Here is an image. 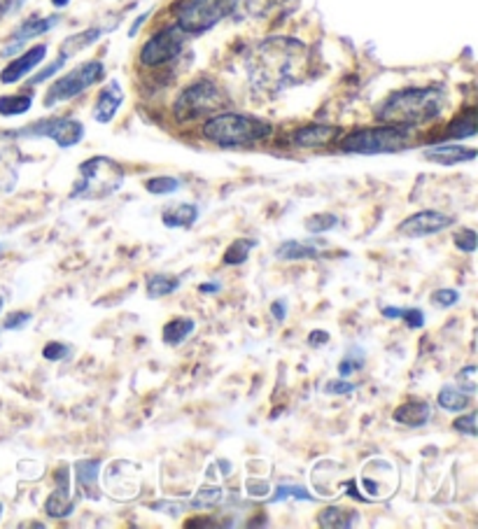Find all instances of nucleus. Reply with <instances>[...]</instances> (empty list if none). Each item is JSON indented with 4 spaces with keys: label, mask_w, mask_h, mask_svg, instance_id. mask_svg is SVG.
<instances>
[{
    "label": "nucleus",
    "mask_w": 478,
    "mask_h": 529,
    "mask_svg": "<svg viewBox=\"0 0 478 529\" xmlns=\"http://www.w3.org/2000/svg\"><path fill=\"white\" fill-rule=\"evenodd\" d=\"M26 0H0V19L7 17V14H14L17 10H22Z\"/></svg>",
    "instance_id": "44"
},
{
    "label": "nucleus",
    "mask_w": 478,
    "mask_h": 529,
    "mask_svg": "<svg viewBox=\"0 0 478 529\" xmlns=\"http://www.w3.org/2000/svg\"><path fill=\"white\" fill-rule=\"evenodd\" d=\"M68 3H70V0H51V5H54V7H66Z\"/></svg>",
    "instance_id": "50"
},
{
    "label": "nucleus",
    "mask_w": 478,
    "mask_h": 529,
    "mask_svg": "<svg viewBox=\"0 0 478 529\" xmlns=\"http://www.w3.org/2000/svg\"><path fill=\"white\" fill-rule=\"evenodd\" d=\"M448 98L438 86L401 89L385 98L376 108V120L392 126H422L444 114Z\"/></svg>",
    "instance_id": "2"
},
{
    "label": "nucleus",
    "mask_w": 478,
    "mask_h": 529,
    "mask_svg": "<svg viewBox=\"0 0 478 529\" xmlns=\"http://www.w3.org/2000/svg\"><path fill=\"white\" fill-rule=\"evenodd\" d=\"M287 497H294V499H299V501H315V499H318V497H315L313 492H311V489L303 488V485H280V488L274 492V497H271L268 501L278 504V501L287 499Z\"/></svg>",
    "instance_id": "31"
},
{
    "label": "nucleus",
    "mask_w": 478,
    "mask_h": 529,
    "mask_svg": "<svg viewBox=\"0 0 478 529\" xmlns=\"http://www.w3.org/2000/svg\"><path fill=\"white\" fill-rule=\"evenodd\" d=\"M478 245V236L473 229H460L455 234V247L462 252H467V255H473L476 252Z\"/></svg>",
    "instance_id": "35"
},
{
    "label": "nucleus",
    "mask_w": 478,
    "mask_h": 529,
    "mask_svg": "<svg viewBox=\"0 0 478 529\" xmlns=\"http://www.w3.org/2000/svg\"><path fill=\"white\" fill-rule=\"evenodd\" d=\"M3 306H5V299L0 296V313H3Z\"/></svg>",
    "instance_id": "51"
},
{
    "label": "nucleus",
    "mask_w": 478,
    "mask_h": 529,
    "mask_svg": "<svg viewBox=\"0 0 478 529\" xmlns=\"http://www.w3.org/2000/svg\"><path fill=\"white\" fill-rule=\"evenodd\" d=\"M275 255H278V259H285V262H302V259H315L318 247H313L311 243H302V240H285Z\"/></svg>",
    "instance_id": "22"
},
{
    "label": "nucleus",
    "mask_w": 478,
    "mask_h": 529,
    "mask_svg": "<svg viewBox=\"0 0 478 529\" xmlns=\"http://www.w3.org/2000/svg\"><path fill=\"white\" fill-rule=\"evenodd\" d=\"M336 224H338V217L331 215V212H320V215H313L306 220V229L311 234H327Z\"/></svg>",
    "instance_id": "33"
},
{
    "label": "nucleus",
    "mask_w": 478,
    "mask_h": 529,
    "mask_svg": "<svg viewBox=\"0 0 478 529\" xmlns=\"http://www.w3.org/2000/svg\"><path fill=\"white\" fill-rule=\"evenodd\" d=\"M399 318L404 319L406 325H409V329H420V327L425 325V315H422V310H418V308L401 310V313H399Z\"/></svg>",
    "instance_id": "41"
},
{
    "label": "nucleus",
    "mask_w": 478,
    "mask_h": 529,
    "mask_svg": "<svg viewBox=\"0 0 478 529\" xmlns=\"http://www.w3.org/2000/svg\"><path fill=\"white\" fill-rule=\"evenodd\" d=\"M248 492H250L252 497H262L268 492V485L266 483H255V480H248Z\"/></svg>",
    "instance_id": "48"
},
{
    "label": "nucleus",
    "mask_w": 478,
    "mask_h": 529,
    "mask_svg": "<svg viewBox=\"0 0 478 529\" xmlns=\"http://www.w3.org/2000/svg\"><path fill=\"white\" fill-rule=\"evenodd\" d=\"M103 77H105V68H103L101 61L94 58V61L80 63L77 68H73L70 73L59 77V80L47 89L45 108H54L57 103L70 101V98L80 96V94L86 92L89 86L98 85Z\"/></svg>",
    "instance_id": "8"
},
{
    "label": "nucleus",
    "mask_w": 478,
    "mask_h": 529,
    "mask_svg": "<svg viewBox=\"0 0 478 529\" xmlns=\"http://www.w3.org/2000/svg\"><path fill=\"white\" fill-rule=\"evenodd\" d=\"M14 138H51L59 148H75L85 138V126L73 117H51V120L35 121L22 131L12 133Z\"/></svg>",
    "instance_id": "10"
},
{
    "label": "nucleus",
    "mask_w": 478,
    "mask_h": 529,
    "mask_svg": "<svg viewBox=\"0 0 478 529\" xmlns=\"http://www.w3.org/2000/svg\"><path fill=\"white\" fill-rule=\"evenodd\" d=\"M164 224L168 229H187L199 220V208L194 203H177L164 211Z\"/></svg>",
    "instance_id": "19"
},
{
    "label": "nucleus",
    "mask_w": 478,
    "mask_h": 529,
    "mask_svg": "<svg viewBox=\"0 0 478 529\" xmlns=\"http://www.w3.org/2000/svg\"><path fill=\"white\" fill-rule=\"evenodd\" d=\"M365 362H366L365 350H362V347H353V350L347 353V357L343 359L341 364H338V376L347 378L350 373H355V371L362 369V366H365Z\"/></svg>",
    "instance_id": "32"
},
{
    "label": "nucleus",
    "mask_w": 478,
    "mask_h": 529,
    "mask_svg": "<svg viewBox=\"0 0 478 529\" xmlns=\"http://www.w3.org/2000/svg\"><path fill=\"white\" fill-rule=\"evenodd\" d=\"M124 183V171L108 157H94L80 166V180L73 189V199H103L117 192Z\"/></svg>",
    "instance_id": "4"
},
{
    "label": "nucleus",
    "mask_w": 478,
    "mask_h": 529,
    "mask_svg": "<svg viewBox=\"0 0 478 529\" xmlns=\"http://www.w3.org/2000/svg\"><path fill=\"white\" fill-rule=\"evenodd\" d=\"M54 479H57V488H54V492H51L50 499H47L45 511L50 518L63 520L68 518L75 508L73 499H70V469L66 467V464L59 467L57 471H54Z\"/></svg>",
    "instance_id": "13"
},
{
    "label": "nucleus",
    "mask_w": 478,
    "mask_h": 529,
    "mask_svg": "<svg viewBox=\"0 0 478 529\" xmlns=\"http://www.w3.org/2000/svg\"><path fill=\"white\" fill-rule=\"evenodd\" d=\"M0 252H3V245H0Z\"/></svg>",
    "instance_id": "53"
},
{
    "label": "nucleus",
    "mask_w": 478,
    "mask_h": 529,
    "mask_svg": "<svg viewBox=\"0 0 478 529\" xmlns=\"http://www.w3.org/2000/svg\"><path fill=\"white\" fill-rule=\"evenodd\" d=\"M409 143V133L404 126H374L357 129L341 140V149L347 154H392L404 149Z\"/></svg>",
    "instance_id": "5"
},
{
    "label": "nucleus",
    "mask_w": 478,
    "mask_h": 529,
    "mask_svg": "<svg viewBox=\"0 0 478 529\" xmlns=\"http://www.w3.org/2000/svg\"><path fill=\"white\" fill-rule=\"evenodd\" d=\"M224 492L220 488H203L199 489L196 495H194V499L189 501L187 507L189 508H199V511H203V508H215L220 501H222Z\"/></svg>",
    "instance_id": "30"
},
{
    "label": "nucleus",
    "mask_w": 478,
    "mask_h": 529,
    "mask_svg": "<svg viewBox=\"0 0 478 529\" xmlns=\"http://www.w3.org/2000/svg\"><path fill=\"white\" fill-rule=\"evenodd\" d=\"M0 516H3V504H0Z\"/></svg>",
    "instance_id": "52"
},
{
    "label": "nucleus",
    "mask_w": 478,
    "mask_h": 529,
    "mask_svg": "<svg viewBox=\"0 0 478 529\" xmlns=\"http://www.w3.org/2000/svg\"><path fill=\"white\" fill-rule=\"evenodd\" d=\"M422 157L438 166H457L473 161L478 152L472 148H462V145H432L422 152Z\"/></svg>",
    "instance_id": "17"
},
{
    "label": "nucleus",
    "mask_w": 478,
    "mask_h": 529,
    "mask_svg": "<svg viewBox=\"0 0 478 529\" xmlns=\"http://www.w3.org/2000/svg\"><path fill=\"white\" fill-rule=\"evenodd\" d=\"M122 103H124V89H122L120 82L113 80L105 89H103L96 105H94V120H96L98 124H110V121L114 120V114L120 112Z\"/></svg>",
    "instance_id": "16"
},
{
    "label": "nucleus",
    "mask_w": 478,
    "mask_h": 529,
    "mask_svg": "<svg viewBox=\"0 0 478 529\" xmlns=\"http://www.w3.org/2000/svg\"><path fill=\"white\" fill-rule=\"evenodd\" d=\"M224 105H227V96L222 89L211 80H199L177 96L173 112L180 121H194L201 117H212Z\"/></svg>",
    "instance_id": "6"
},
{
    "label": "nucleus",
    "mask_w": 478,
    "mask_h": 529,
    "mask_svg": "<svg viewBox=\"0 0 478 529\" xmlns=\"http://www.w3.org/2000/svg\"><path fill=\"white\" fill-rule=\"evenodd\" d=\"M306 45L292 38H271L257 47L252 58V80L271 89L296 85L306 68Z\"/></svg>",
    "instance_id": "1"
},
{
    "label": "nucleus",
    "mask_w": 478,
    "mask_h": 529,
    "mask_svg": "<svg viewBox=\"0 0 478 529\" xmlns=\"http://www.w3.org/2000/svg\"><path fill=\"white\" fill-rule=\"evenodd\" d=\"M199 290L203 291V294H208V291H220V285H217V282H208V285H201Z\"/></svg>",
    "instance_id": "49"
},
{
    "label": "nucleus",
    "mask_w": 478,
    "mask_h": 529,
    "mask_svg": "<svg viewBox=\"0 0 478 529\" xmlns=\"http://www.w3.org/2000/svg\"><path fill=\"white\" fill-rule=\"evenodd\" d=\"M429 417H432V408L428 401H409V404L397 406L392 413V420L406 427H422L428 425Z\"/></svg>",
    "instance_id": "18"
},
{
    "label": "nucleus",
    "mask_w": 478,
    "mask_h": 529,
    "mask_svg": "<svg viewBox=\"0 0 478 529\" xmlns=\"http://www.w3.org/2000/svg\"><path fill=\"white\" fill-rule=\"evenodd\" d=\"M355 518H357V513L355 511L329 507V508H322V511L318 513V525L320 527H329V529H347V527H353Z\"/></svg>",
    "instance_id": "21"
},
{
    "label": "nucleus",
    "mask_w": 478,
    "mask_h": 529,
    "mask_svg": "<svg viewBox=\"0 0 478 529\" xmlns=\"http://www.w3.org/2000/svg\"><path fill=\"white\" fill-rule=\"evenodd\" d=\"M145 189H148L149 193H157V196H166V193H176L177 189H180V180L168 175L152 177V180L145 183Z\"/></svg>",
    "instance_id": "34"
},
{
    "label": "nucleus",
    "mask_w": 478,
    "mask_h": 529,
    "mask_svg": "<svg viewBox=\"0 0 478 529\" xmlns=\"http://www.w3.org/2000/svg\"><path fill=\"white\" fill-rule=\"evenodd\" d=\"M453 224H455V220L450 215H444L438 211H422L399 224V234H404L406 238H425V236L441 234L444 229L453 227Z\"/></svg>",
    "instance_id": "11"
},
{
    "label": "nucleus",
    "mask_w": 478,
    "mask_h": 529,
    "mask_svg": "<svg viewBox=\"0 0 478 529\" xmlns=\"http://www.w3.org/2000/svg\"><path fill=\"white\" fill-rule=\"evenodd\" d=\"M66 61H68L66 57H59L57 61H51L50 66H47V68L42 70V73H38V75H33V77H31V85H41V82H45V80H50V77H54V75H57L59 70L63 68V66H66Z\"/></svg>",
    "instance_id": "38"
},
{
    "label": "nucleus",
    "mask_w": 478,
    "mask_h": 529,
    "mask_svg": "<svg viewBox=\"0 0 478 529\" xmlns=\"http://www.w3.org/2000/svg\"><path fill=\"white\" fill-rule=\"evenodd\" d=\"M45 57L47 45L31 47V49L23 51L22 57L12 58V61L7 63L5 68H3V73H0V82H3V85H17V82H22L26 75L33 73V70L45 61Z\"/></svg>",
    "instance_id": "12"
},
{
    "label": "nucleus",
    "mask_w": 478,
    "mask_h": 529,
    "mask_svg": "<svg viewBox=\"0 0 478 529\" xmlns=\"http://www.w3.org/2000/svg\"><path fill=\"white\" fill-rule=\"evenodd\" d=\"M101 35H103L101 29H89V31H82V33L70 35L68 40H63L61 57L70 58V57H75V54H80L82 49L92 47L94 42H96L98 38H101Z\"/></svg>",
    "instance_id": "23"
},
{
    "label": "nucleus",
    "mask_w": 478,
    "mask_h": 529,
    "mask_svg": "<svg viewBox=\"0 0 478 529\" xmlns=\"http://www.w3.org/2000/svg\"><path fill=\"white\" fill-rule=\"evenodd\" d=\"M455 429L462 434H467V436H476L478 427H476V413H467V416H462L455 420Z\"/></svg>",
    "instance_id": "39"
},
{
    "label": "nucleus",
    "mask_w": 478,
    "mask_h": 529,
    "mask_svg": "<svg viewBox=\"0 0 478 529\" xmlns=\"http://www.w3.org/2000/svg\"><path fill=\"white\" fill-rule=\"evenodd\" d=\"M274 133L268 121L240 112H222L208 117L203 124V136L220 148H248Z\"/></svg>",
    "instance_id": "3"
},
{
    "label": "nucleus",
    "mask_w": 478,
    "mask_h": 529,
    "mask_svg": "<svg viewBox=\"0 0 478 529\" xmlns=\"http://www.w3.org/2000/svg\"><path fill=\"white\" fill-rule=\"evenodd\" d=\"M341 136V129L338 126L329 124H311L296 129L292 140H294L296 148H327Z\"/></svg>",
    "instance_id": "15"
},
{
    "label": "nucleus",
    "mask_w": 478,
    "mask_h": 529,
    "mask_svg": "<svg viewBox=\"0 0 478 529\" xmlns=\"http://www.w3.org/2000/svg\"><path fill=\"white\" fill-rule=\"evenodd\" d=\"M194 331V319L189 318H176L171 319L168 325L164 327V343L168 345H180V343L187 341Z\"/></svg>",
    "instance_id": "25"
},
{
    "label": "nucleus",
    "mask_w": 478,
    "mask_h": 529,
    "mask_svg": "<svg viewBox=\"0 0 478 529\" xmlns=\"http://www.w3.org/2000/svg\"><path fill=\"white\" fill-rule=\"evenodd\" d=\"M70 354V347L66 345V343H59V341H50L45 345V350H42V357L50 359V362H61V359H66Z\"/></svg>",
    "instance_id": "36"
},
{
    "label": "nucleus",
    "mask_w": 478,
    "mask_h": 529,
    "mask_svg": "<svg viewBox=\"0 0 478 529\" xmlns=\"http://www.w3.org/2000/svg\"><path fill=\"white\" fill-rule=\"evenodd\" d=\"M257 247L255 238H236L234 243L229 245L227 252H224V264L227 266H240L245 264V259L250 256V252Z\"/></svg>",
    "instance_id": "27"
},
{
    "label": "nucleus",
    "mask_w": 478,
    "mask_h": 529,
    "mask_svg": "<svg viewBox=\"0 0 478 529\" xmlns=\"http://www.w3.org/2000/svg\"><path fill=\"white\" fill-rule=\"evenodd\" d=\"M33 108V94H12L0 96V114L3 117H19Z\"/></svg>",
    "instance_id": "24"
},
{
    "label": "nucleus",
    "mask_w": 478,
    "mask_h": 529,
    "mask_svg": "<svg viewBox=\"0 0 478 529\" xmlns=\"http://www.w3.org/2000/svg\"><path fill=\"white\" fill-rule=\"evenodd\" d=\"M325 343H329V331H311V336H308V345L311 347H320L325 345Z\"/></svg>",
    "instance_id": "45"
},
{
    "label": "nucleus",
    "mask_w": 478,
    "mask_h": 529,
    "mask_svg": "<svg viewBox=\"0 0 478 529\" xmlns=\"http://www.w3.org/2000/svg\"><path fill=\"white\" fill-rule=\"evenodd\" d=\"M189 33H185L180 26H168V29L154 33L148 42L140 49V63L149 66V68H157V66H164V63L173 61L183 54V49L187 47Z\"/></svg>",
    "instance_id": "9"
},
{
    "label": "nucleus",
    "mask_w": 478,
    "mask_h": 529,
    "mask_svg": "<svg viewBox=\"0 0 478 529\" xmlns=\"http://www.w3.org/2000/svg\"><path fill=\"white\" fill-rule=\"evenodd\" d=\"M183 285V280L177 278V275H149L148 278V294L152 299H159V296H168L177 290V287Z\"/></svg>",
    "instance_id": "28"
},
{
    "label": "nucleus",
    "mask_w": 478,
    "mask_h": 529,
    "mask_svg": "<svg viewBox=\"0 0 478 529\" xmlns=\"http://www.w3.org/2000/svg\"><path fill=\"white\" fill-rule=\"evenodd\" d=\"M98 471H101V462H77L75 464V476H77V483H80L82 489H92L96 485Z\"/></svg>",
    "instance_id": "29"
},
{
    "label": "nucleus",
    "mask_w": 478,
    "mask_h": 529,
    "mask_svg": "<svg viewBox=\"0 0 478 529\" xmlns=\"http://www.w3.org/2000/svg\"><path fill=\"white\" fill-rule=\"evenodd\" d=\"M473 376H476V366H467V369H462L460 376H457V381L467 382V385H464V392L467 394L476 392V381H473Z\"/></svg>",
    "instance_id": "43"
},
{
    "label": "nucleus",
    "mask_w": 478,
    "mask_h": 529,
    "mask_svg": "<svg viewBox=\"0 0 478 529\" xmlns=\"http://www.w3.org/2000/svg\"><path fill=\"white\" fill-rule=\"evenodd\" d=\"M31 322V313H12L7 315L5 322H3V329L5 331H17Z\"/></svg>",
    "instance_id": "40"
},
{
    "label": "nucleus",
    "mask_w": 478,
    "mask_h": 529,
    "mask_svg": "<svg viewBox=\"0 0 478 529\" xmlns=\"http://www.w3.org/2000/svg\"><path fill=\"white\" fill-rule=\"evenodd\" d=\"M149 14H152V10L143 12V14H140V17H136V22H133V26H131V29H129V38H136L138 31H140V26H143V23L149 19Z\"/></svg>",
    "instance_id": "47"
},
{
    "label": "nucleus",
    "mask_w": 478,
    "mask_h": 529,
    "mask_svg": "<svg viewBox=\"0 0 478 529\" xmlns=\"http://www.w3.org/2000/svg\"><path fill=\"white\" fill-rule=\"evenodd\" d=\"M478 131L476 121V108H469L450 121L448 129H446V138H453V140H464V138H473Z\"/></svg>",
    "instance_id": "20"
},
{
    "label": "nucleus",
    "mask_w": 478,
    "mask_h": 529,
    "mask_svg": "<svg viewBox=\"0 0 478 529\" xmlns=\"http://www.w3.org/2000/svg\"><path fill=\"white\" fill-rule=\"evenodd\" d=\"M460 301V291L455 290H437L432 294V303L437 308H453Z\"/></svg>",
    "instance_id": "37"
},
{
    "label": "nucleus",
    "mask_w": 478,
    "mask_h": 529,
    "mask_svg": "<svg viewBox=\"0 0 478 529\" xmlns=\"http://www.w3.org/2000/svg\"><path fill=\"white\" fill-rule=\"evenodd\" d=\"M59 23V17H33V19H26V22L19 26L14 33H12V40L10 45L3 49V57H10V54H14V51L19 49V47H23L29 40H33V38H38V35L42 33H50L54 26Z\"/></svg>",
    "instance_id": "14"
},
{
    "label": "nucleus",
    "mask_w": 478,
    "mask_h": 529,
    "mask_svg": "<svg viewBox=\"0 0 478 529\" xmlns=\"http://www.w3.org/2000/svg\"><path fill=\"white\" fill-rule=\"evenodd\" d=\"M469 404H472V394L455 390V387H444L438 392V406H444L450 413H460V410L469 408Z\"/></svg>",
    "instance_id": "26"
},
{
    "label": "nucleus",
    "mask_w": 478,
    "mask_h": 529,
    "mask_svg": "<svg viewBox=\"0 0 478 529\" xmlns=\"http://www.w3.org/2000/svg\"><path fill=\"white\" fill-rule=\"evenodd\" d=\"M271 313H274V318L278 319V322H285V318H287V301H285V299L275 301L274 306H271Z\"/></svg>",
    "instance_id": "46"
},
{
    "label": "nucleus",
    "mask_w": 478,
    "mask_h": 529,
    "mask_svg": "<svg viewBox=\"0 0 478 529\" xmlns=\"http://www.w3.org/2000/svg\"><path fill=\"white\" fill-rule=\"evenodd\" d=\"M239 0H187L177 10V26L189 35H201L236 10Z\"/></svg>",
    "instance_id": "7"
},
{
    "label": "nucleus",
    "mask_w": 478,
    "mask_h": 529,
    "mask_svg": "<svg viewBox=\"0 0 478 529\" xmlns=\"http://www.w3.org/2000/svg\"><path fill=\"white\" fill-rule=\"evenodd\" d=\"M327 394H336V397H341V394H350L355 392V385L347 381H329L327 382Z\"/></svg>",
    "instance_id": "42"
}]
</instances>
